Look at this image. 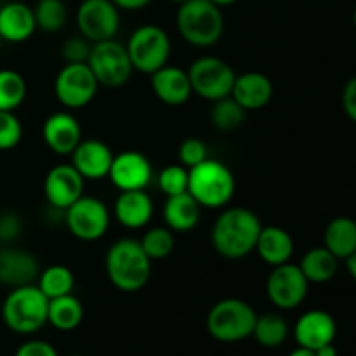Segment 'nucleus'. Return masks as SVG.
Listing matches in <instances>:
<instances>
[{
	"label": "nucleus",
	"mask_w": 356,
	"mask_h": 356,
	"mask_svg": "<svg viewBox=\"0 0 356 356\" xmlns=\"http://www.w3.org/2000/svg\"><path fill=\"white\" fill-rule=\"evenodd\" d=\"M261 228V219L249 209H225L212 226V247L226 259H242L256 250Z\"/></svg>",
	"instance_id": "obj_1"
},
{
	"label": "nucleus",
	"mask_w": 356,
	"mask_h": 356,
	"mask_svg": "<svg viewBox=\"0 0 356 356\" xmlns=\"http://www.w3.org/2000/svg\"><path fill=\"white\" fill-rule=\"evenodd\" d=\"M106 275L120 292H138L152 277V259L146 256L139 240L120 238L111 243L104 257Z\"/></svg>",
	"instance_id": "obj_2"
},
{
	"label": "nucleus",
	"mask_w": 356,
	"mask_h": 356,
	"mask_svg": "<svg viewBox=\"0 0 356 356\" xmlns=\"http://www.w3.org/2000/svg\"><path fill=\"white\" fill-rule=\"evenodd\" d=\"M235 176L226 163L205 159L198 165L188 169V193L200 207L222 209L235 195Z\"/></svg>",
	"instance_id": "obj_3"
},
{
	"label": "nucleus",
	"mask_w": 356,
	"mask_h": 356,
	"mask_svg": "<svg viewBox=\"0 0 356 356\" xmlns=\"http://www.w3.org/2000/svg\"><path fill=\"white\" fill-rule=\"evenodd\" d=\"M176 24L183 40L200 49L218 44L225 31L221 9L209 0H188L179 3Z\"/></svg>",
	"instance_id": "obj_4"
},
{
	"label": "nucleus",
	"mask_w": 356,
	"mask_h": 356,
	"mask_svg": "<svg viewBox=\"0 0 356 356\" xmlns=\"http://www.w3.org/2000/svg\"><path fill=\"white\" fill-rule=\"evenodd\" d=\"M47 309L49 299L37 285H21L3 299L2 320L13 332L30 336L47 323Z\"/></svg>",
	"instance_id": "obj_5"
},
{
	"label": "nucleus",
	"mask_w": 356,
	"mask_h": 356,
	"mask_svg": "<svg viewBox=\"0 0 356 356\" xmlns=\"http://www.w3.org/2000/svg\"><path fill=\"white\" fill-rule=\"evenodd\" d=\"M257 313L247 301L238 298L221 299L209 312L205 325L219 343H240L252 336Z\"/></svg>",
	"instance_id": "obj_6"
},
{
	"label": "nucleus",
	"mask_w": 356,
	"mask_h": 356,
	"mask_svg": "<svg viewBox=\"0 0 356 356\" xmlns=\"http://www.w3.org/2000/svg\"><path fill=\"white\" fill-rule=\"evenodd\" d=\"M125 49L131 58L132 68L152 75L167 65L172 45L167 31L159 24H143L132 31Z\"/></svg>",
	"instance_id": "obj_7"
},
{
	"label": "nucleus",
	"mask_w": 356,
	"mask_h": 356,
	"mask_svg": "<svg viewBox=\"0 0 356 356\" xmlns=\"http://www.w3.org/2000/svg\"><path fill=\"white\" fill-rule=\"evenodd\" d=\"M186 72L190 76L191 90L202 99L214 103L222 97L232 96L236 73L225 59L216 56H202L191 63Z\"/></svg>",
	"instance_id": "obj_8"
},
{
	"label": "nucleus",
	"mask_w": 356,
	"mask_h": 356,
	"mask_svg": "<svg viewBox=\"0 0 356 356\" xmlns=\"http://www.w3.org/2000/svg\"><path fill=\"white\" fill-rule=\"evenodd\" d=\"M87 65L97 83L111 89L125 86L134 72L127 49L115 38L92 44Z\"/></svg>",
	"instance_id": "obj_9"
},
{
	"label": "nucleus",
	"mask_w": 356,
	"mask_h": 356,
	"mask_svg": "<svg viewBox=\"0 0 356 356\" xmlns=\"http://www.w3.org/2000/svg\"><path fill=\"white\" fill-rule=\"evenodd\" d=\"M63 214H65L66 228L82 242H96L103 238L110 228V211L106 204L96 197L82 195Z\"/></svg>",
	"instance_id": "obj_10"
},
{
	"label": "nucleus",
	"mask_w": 356,
	"mask_h": 356,
	"mask_svg": "<svg viewBox=\"0 0 356 356\" xmlns=\"http://www.w3.org/2000/svg\"><path fill=\"white\" fill-rule=\"evenodd\" d=\"M96 76L87 63H66L54 80V92L59 103L68 110H80L96 97Z\"/></svg>",
	"instance_id": "obj_11"
},
{
	"label": "nucleus",
	"mask_w": 356,
	"mask_h": 356,
	"mask_svg": "<svg viewBox=\"0 0 356 356\" xmlns=\"http://www.w3.org/2000/svg\"><path fill=\"white\" fill-rule=\"evenodd\" d=\"M76 28L90 44L110 40L120 28V9L111 0H83L76 9Z\"/></svg>",
	"instance_id": "obj_12"
},
{
	"label": "nucleus",
	"mask_w": 356,
	"mask_h": 356,
	"mask_svg": "<svg viewBox=\"0 0 356 356\" xmlns=\"http://www.w3.org/2000/svg\"><path fill=\"white\" fill-rule=\"evenodd\" d=\"M309 282L302 275L299 264L291 261L271 270L266 280V294L271 305L278 309H294L302 305L308 296Z\"/></svg>",
	"instance_id": "obj_13"
},
{
	"label": "nucleus",
	"mask_w": 356,
	"mask_h": 356,
	"mask_svg": "<svg viewBox=\"0 0 356 356\" xmlns=\"http://www.w3.org/2000/svg\"><path fill=\"white\" fill-rule=\"evenodd\" d=\"M86 179L72 163H59L52 167L44 179V195L52 209L65 212L73 202L83 195Z\"/></svg>",
	"instance_id": "obj_14"
},
{
	"label": "nucleus",
	"mask_w": 356,
	"mask_h": 356,
	"mask_svg": "<svg viewBox=\"0 0 356 356\" xmlns=\"http://www.w3.org/2000/svg\"><path fill=\"white\" fill-rule=\"evenodd\" d=\"M108 177L120 191L145 190L153 177L152 162L136 149H127L113 156Z\"/></svg>",
	"instance_id": "obj_15"
},
{
	"label": "nucleus",
	"mask_w": 356,
	"mask_h": 356,
	"mask_svg": "<svg viewBox=\"0 0 356 356\" xmlns=\"http://www.w3.org/2000/svg\"><path fill=\"white\" fill-rule=\"evenodd\" d=\"M42 136L52 153L63 156L72 155L82 141V125L70 111H56L45 118Z\"/></svg>",
	"instance_id": "obj_16"
},
{
	"label": "nucleus",
	"mask_w": 356,
	"mask_h": 356,
	"mask_svg": "<svg viewBox=\"0 0 356 356\" xmlns=\"http://www.w3.org/2000/svg\"><path fill=\"white\" fill-rule=\"evenodd\" d=\"M337 334L336 320L323 309H312L299 316L294 325V339L298 346L308 350H318L325 344L334 343Z\"/></svg>",
	"instance_id": "obj_17"
},
{
	"label": "nucleus",
	"mask_w": 356,
	"mask_h": 356,
	"mask_svg": "<svg viewBox=\"0 0 356 356\" xmlns=\"http://www.w3.org/2000/svg\"><path fill=\"white\" fill-rule=\"evenodd\" d=\"M113 156L106 143L99 139H82L72 153V165L83 179L99 181L108 177Z\"/></svg>",
	"instance_id": "obj_18"
},
{
	"label": "nucleus",
	"mask_w": 356,
	"mask_h": 356,
	"mask_svg": "<svg viewBox=\"0 0 356 356\" xmlns=\"http://www.w3.org/2000/svg\"><path fill=\"white\" fill-rule=\"evenodd\" d=\"M38 275L40 264L33 254L16 247H3L0 252V284L10 289L30 285Z\"/></svg>",
	"instance_id": "obj_19"
},
{
	"label": "nucleus",
	"mask_w": 356,
	"mask_h": 356,
	"mask_svg": "<svg viewBox=\"0 0 356 356\" xmlns=\"http://www.w3.org/2000/svg\"><path fill=\"white\" fill-rule=\"evenodd\" d=\"M152 89L153 94L169 106H181L193 94L186 70L170 65L162 66L152 73Z\"/></svg>",
	"instance_id": "obj_20"
},
{
	"label": "nucleus",
	"mask_w": 356,
	"mask_h": 356,
	"mask_svg": "<svg viewBox=\"0 0 356 356\" xmlns=\"http://www.w3.org/2000/svg\"><path fill=\"white\" fill-rule=\"evenodd\" d=\"M37 30L33 7L23 2H7L0 6V38L10 44L26 42Z\"/></svg>",
	"instance_id": "obj_21"
},
{
	"label": "nucleus",
	"mask_w": 356,
	"mask_h": 356,
	"mask_svg": "<svg viewBox=\"0 0 356 356\" xmlns=\"http://www.w3.org/2000/svg\"><path fill=\"white\" fill-rule=\"evenodd\" d=\"M232 97L245 111H256L266 106L273 97V83L264 73L247 72L236 75Z\"/></svg>",
	"instance_id": "obj_22"
},
{
	"label": "nucleus",
	"mask_w": 356,
	"mask_h": 356,
	"mask_svg": "<svg viewBox=\"0 0 356 356\" xmlns=\"http://www.w3.org/2000/svg\"><path fill=\"white\" fill-rule=\"evenodd\" d=\"M113 216L129 229L145 228L153 216V200L145 190L120 191L113 205Z\"/></svg>",
	"instance_id": "obj_23"
},
{
	"label": "nucleus",
	"mask_w": 356,
	"mask_h": 356,
	"mask_svg": "<svg viewBox=\"0 0 356 356\" xmlns=\"http://www.w3.org/2000/svg\"><path fill=\"white\" fill-rule=\"evenodd\" d=\"M256 252L270 266H280L291 261L294 254V240L291 233L280 226H263L257 236Z\"/></svg>",
	"instance_id": "obj_24"
},
{
	"label": "nucleus",
	"mask_w": 356,
	"mask_h": 356,
	"mask_svg": "<svg viewBox=\"0 0 356 356\" xmlns=\"http://www.w3.org/2000/svg\"><path fill=\"white\" fill-rule=\"evenodd\" d=\"M200 209L197 200L188 191L167 197L165 205H163V219H165L167 228L174 233L190 232L200 221Z\"/></svg>",
	"instance_id": "obj_25"
},
{
	"label": "nucleus",
	"mask_w": 356,
	"mask_h": 356,
	"mask_svg": "<svg viewBox=\"0 0 356 356\" xmlns=\"http://www.w3.org/2000/svg\"><path fill=\"white\" fill-rule=\"evenodd\" d=\"M325 249H329L337 259H344L356 250V221L346 216L332 219L327 225L325 235H323Z\"/></svg>",
	"instance_id": "obj_26"
},
{
	"label": "nucleus",
	"mask_w": 356,
	"mask_h": 356,
	"mask_svg": "<svg viewBox=\"0 0 356 356\" xmlns=\"http://www.w3.org/2000/svg\"><path fill=\"white\" fill-rule=\"evenodd\" d=\"M299 268L309 284H325L336 277L339 259L325 247H315L302 256Z\"/></svg>",
	"instance_id": "obj_27"
},
{
	"label": "nucleus",
	"mask_w": 356,
	"mask_h": 356,
	"mask_svg": "<svg viewBox=\"0 0 356 356\" xmlns=\"http://www.w3.org/2000/svg\"><path fill=\"white\" fill-rule=\"evenodd\" d=\"M82 320L83 306L73 294L49 299L47 323H51L56 330L72 332L82 323Z\"/></svg>",
	"instance_id": "obj_28"
},
{
	"label": "nucleus",
	"mask_w": 356,
	"mask_h": 356,
	"mask_svg": "<svg viewBox=\"0 0 356 356\" xmlns=\"http://www.w3.org/2000/svg\"><path fill=\"white\" fill-rule=\"evenodd\" d=\"M289 323L278 313H264V315H257L256 323H254L252 336L257 344L263 348H278L287 341Z\"/></svg>",
	"instance_id": "obj_29"
},
{
	"label": "nucleus",
	"mask_w": 356,
	"mask_h": 356,
	"mask_svg": "<svg viewBox=\"0 0 356 356\" xmlns=\"http://www.w3.org/2000/svg\"><path fill=\"white\" fill-rule=\"evenodd\" d=\"M37 280V287L44 292L47 299L73 294V287H75V277H73L72 270L63 264H52V266L45 268L44 271H40Z\"/></svg>",
	"instance_id": "obj_30"
},
{
	"label": "nucleus",
	"mask_w": 356,
	"mask_h": 356,
	"mask_svg": "<svg viewBox=\"0 0 356 356\" xmlns=\"http://www.w3.org/2000/svg\"><path fill=\"white\" fill-rule=\"evenodd\" d=\"M26 97V80L16 70H0V110L16 111Z\"/></svg>",
	"instance_id": "obj_31"
},
{
	"label": "nucleus",
	"mask_w": 356,
	"mask_h": 356,
	"mask_svg": "<svg viewBox=\"0 0 356 356\" xmlns=\"http://www.w3.org/2000/svg\"><path fill=\"white\" fill-rule=\"evenodd\" d=\"M37 28L47 33L63 30L68 19V7L63 0H38L33 7Z\"/></svg>",
	"instance_id": "obj_32"
},
{
	"label": "nucleus",
	"mask_w": 356,
	"mask_h": 356,
	"mask_svg": "<svg viewBox=\"0 0 356 356\" xmlns=\"http://www.w3.org/2000/svg\"><path fill=\"white\" fill-rule=\"evenodd\" d=\"M245 113L247 111L232 96H228L214 101L211 110V120L216 129L222 132H229L242 125Z\"/></svg>",
	"instance_id": "obj_33"
},
{
	"label": "nucleus",
	"mask_w": 356,
	"mask_h": 356,
	"mask_svg": "<svg viewBox=\"0 0 356 356\" xmlns=\"http://www.w3.org/2000/svg\"><path fill=\"white\" fill-rule=\"evenodd\" d=\"M139 243L149 259L159 261L165 259L172 252L176 240H174V232H170L167 226H155L143 235Z\"/></svg>",
	"instance_id": "obj_34"
},
{
	"label": "nucleus",
	"mask_w": 356,
	"mask_h": 356,
	"mask_svg": "<svg viewBox=\"0 0 356 356\" xmlns=\"http://www.w3.org/2000/svg\"><path fill=\"white\" fill-rule=\"evenodd\" d=\"M159 186L167 197L186 193L188 191V169L184 165H167L159 174Z\"/></svg>",
	"instance_id": "obj_35"
},
{
	"label": "nucleus",
	"mask_w": 356,
	"mask_h": 356,
	"mask_svg": "<svg viewBox=\"0 0 356 356\" xmlns=\"http://www.w3.org/2000/svg\"><path fill=\"white\" fill-rule=\"evenodd\" d=\"M23 138V125L14 111L0 110V152L16 148Z\"/></svg>",
	"instance_id": "obj_36"
},
{
	"label": "nucleus",
	"mask_w": 356,
	"mask_h": 356,
	"mask_svg": "<svg viewBox=\"0 0 356 356\" xmlns=\"http://www.w3.org/2000/svg\"><path fill=\"white\" fill-rule=\"evenodd\" d=\"M177 156H179L181 165H184L186 169H191V167L198 165L205 159H209L207 146H205V143L202 139L188 138L179 145Z\"/></svg>",
	"instance_id": "obj_37"
},
{
	"label": "nucleus",
	"mask_w": 356,
	"mask_h": 356,
	"mask_svg": "<svg viewBox=\"0 0 356 356\" xmlns=\"http://www.w3.org/2000/svg\"><path fill=\"white\" fill-rule=\"evenodd\" d=\"M90 47H92V44L87 38H83L82 35H79V37H70L63 44L61 56L66 63H87L90 54Z\"/></svg>",
	"instance_id": "obj_38"
},
{
	"label": "nucleus",
	"mask_w": 356,
	"mask_h": 356,
	"mask_svg": "<svg viewBox=\"0 0 356 356\" xmlns=\"http://www.w3.org/2000/svg\"><path fill=\"white\" fill-rule=\"evenodd\" d=\"M21 229H23V221L19 214L14 211L0 212V242L3 245L14 242L21 235Z\"/></svg>",
	"instance_id": "obj_39"
},
{
	"label": "nucleus",
	"mask_w": 356,
	"mask_h": 356,
	"mask_svg": "<svg viewBox=\"0 0 356 356\" xmlns=\"http://www.w3.org/2000/svg\"><path fill=\"white\" fill-rule=\"evenodd\" d=\"M14 356H59L56 348L49 344L47 341L31 339L21 344Z\"/></svg>",
	"instance_id": "obj_40"
},
{
	"label": "nucleus",
	"mask_w": 356,
	"mask_h": 356,
	"mask_svg": "<svg viewBox=\"0 0 356 356\" xmlns=\"http://www.w3.org/2000/svg\"><path fill=\"white\" fill-rule=\"evenodd\" d=\"M343 108L348 117L356 124V76L348 80L343 90Z\"/></svg>",
	"instance_id": "obj_41"
},
{
	"label": "nucleus",
	"mask_w": 356,
	"mask_h": 356,
	"mask_svg": "<svg viewBox=\"0 0 356 356\" xmlns=\"http://www.w3.org/2000/svg\"><path fill=\"white\" fill-rule=\"evenodd\" d=\"M111 2L122 10H139L145 9L146 6H149L153 0H111Z\"/></svg>",
	"instance_id": "obj_42"
},
{
	"label": "nucleus",
	"mask_w": 356,
	"mask_h": 356,
	"mask_svg": "<svg viewBox=\"0 0 356 356\" xmlns=\"http://www.w3.org/2000/svg\"><path fill=\"white\" fill-rule=\"evenodd\" d=\"M315 355L316 356H337V348L334 346V343L325 344V346L315 350Z\"/></svg>",
	"instance_id": "obj_43"
},
{
	"label": "nucleus",
	"mask_w": 356,
	"mask_h": 356,
	"mask_svg": "<svg viewBox=\"0 0 356 356\" xmlns=\"http://www.w3.org/2000/svg\"><path fill=\"white\" fill-rule=\"evenodd\" d=\"M346 266H348V271H350L351 278L356 282V250L346 259Z\"/></svg>",
	"instance_id": "obj_44"
},
{
	"label": "nucleus",
	"mask_w": 356,
	"mask_h": 356,
	"mask_svg": "<svg viewBox=\"0 0 356 356\" xmlns=\"http://www.w3.org/2000/svg\"><path fill=\"white\" fill-rule=\"evenodd\" d=\"M289 356H316V355H315V351H313V350H308V348L298 346Z\"/></svg>",
	"instance_id": "obj_45"
},
{
	"label": "nucleus",
	"mask_w": 356,
	"mask_h": 356,
	"mask_svg": "<svg viewBox=\"0 0 356 356\" xmlns=\"http://www.w3.org/2000/svg\"><path fill=\"white\" fill-rule=\"evenodd\" d=\"M209 2H212L214 6H218L219 9H222V7H228V6H233V3H236L238 0H209Z\"/></svg>",
	"instance_id": "obj_46"
},
{
	"label": "nucleus",
	"mask_w": 356,
	"mask_h": 356,
	"mask_svg": "<svg viewBox=\"0 0 356 356\" xmlns=\"http://www.w3.org/2000/svg\"><path fill=\"white\" fill-rule=\"evenodd\" d=\"M169 2H172V3H177V6H179V3H184V2H188V0H169Z\"/></svg>",
	"instance_id": "obj_47"
},
{
	"label": "nucleus",
	"mask_w": 356,
	"mask_h": 356,
	"mask_svg": "<svg viewBox=\"0 0 356 356\" xmlns=\"http://www.w3.org/2000/svg\"><path fill=\"white\" fill-rule=\"evenodd\" d=\"M353 23H355V26H356V7H355V13H353Z\"/></svg>",
	"instance_id": "obj_48"
},
{
	"label": "nucleus",
	"mask_w": 356,
	"mask_h": 356,
	"mask_svg": "<svg viewBox=\"0 0 356 356\" xmlns=\"http://www.w3.org/2000/svg\"><path fill=\"white\" fill-rule=\"evenodd\" d=\"M2 249H3V243L0 242V252H2Z\"/></svg>",
	"instance_id": "obj_49"
},
{
	"label": "nucleus",
	"mask_w": 356,
	"mask_h": 356,
	"mask_svg": "<svg viewBox=\"0 0 356 356\" xmlns=\"http://www.w3.org/2000/svg\"><path fill=\"white\" fill-rule=\"evenodd\" d=\"M70 356H86V355H70Z\"/></svg>",
	"instance_id": "obj_50"
},
{
	"label": "nucleus",
	"mask_w": 356,
	"mask_h": 356,
	"mask_svg": "<svg viewBox=\"0 0 356 356\" xmlns=\"http://www.w3.org/2000/svg\"><path fill=\"white\" fill-rule=\"evenodd\" d=\"M0 40H2V38H0Z\"/></svg>",
	"instance_id": "obj_51"
}]
</instances>
